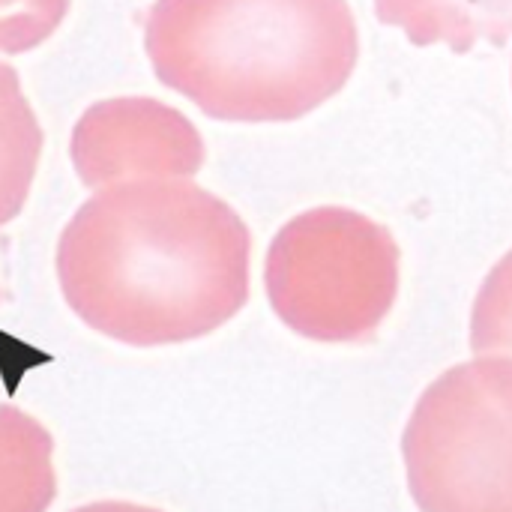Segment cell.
<instances>
[{
	"instance_id": "6da1fadb",
	"label": "cell",
	"mask_w": 512,
	"mask_h": 512,
	"mask_svg": "<svg viewBox=\"0 0 512 512\" xmlns=\"http://www.w3.org/2000/svg\"><path fill=\"white\" fill-rule=\"evenodd\" d=\"M249 228L183 177L108 183L60 234L57 279L96 333L135 348L201 339L249 300Z\"/></svg>"
},
{
	"instance_id": "7a4b0ae2",
	"label": "cell",
	"mask_w": 512,
	"mask_h": 512,
	"mask_svg": "<svg viewBox=\"0 0 512 512\" xmlns=\"http://www.w3.org/2000/svg\"><path fill=\"white\" fill-rule=\"evenodd\" d=\"M156 78L216 120L282 123L336 96L357 63L345 0H156Z\"/></svg>"
},
{
	"instance_id": "3957f363",
	"label": "cell",
	"mask_w": 512,
	"mask_h": 512,
	"mask_svg": "<svg viewBox=\"0 0 512 512\" xmlns=\"http://www.w3.org/2000/svg\"><path fill=\"white\" fill-rule=\"evenodd\" d=\"M420 512H512V357L447 369L402 435Z\"/></svg>"
},
{
	"instance_id": "277c9868",
	"label": "cell",
	"mask_w": 512,
	"mask_h": 512,
	"mask_svg": "<svg viewBox=\"0 0 512 512\" xmlns=\"http://www.w3.org/2000/svg\"><path fill=\"white\" fill-rule=\"evenodd\" d=\"M273 312L312 342L369 339L399 291V246L363 213L318 207L291 219L267 255Z\"/></svg>"
},
{
	"instance_id": "5b68a950",
	"label": "cell",
	"mask_w": 512,
	"mask_h": 512,
	"mask_svg": "<svg viewBox=\"0 0 512 512\" xmlns=\"http://www.w3.org/2000/svg\"><path fill=\"white\" fill-rule=\"evenodd\" d=\"M375 12L417 45L441 42L453 51L504 42L512 33V0H375Z\"/></svg>"
},
{
	"instance_id": "8992f818",
	"label": "cell",
	"mask_w": 512,
	"mask_h": 512,
	"mask_svg": "<svg viewBox=\"0 0 512 512\" xmlns=\"http://www.w3.org/2000/svg\"><path fill=\"white\" fill-rule=\"evenodd\" d=\"M54 441L30 414L0 405V512H45L57 495Z\"/></svg>"
},
{
	"instance_id": "52a82bcc",
	"label": "cell",
	"mask_w": 512,
	"mask_h": 512,
	"mask_svg": "<svg viewBox=\"0 0 512 512\" xmlns=\"http://www.w3.org/2000/svg\"><path fill=\"white\" fill-rule=\"evenodd\" d=\"M42 153L39 120L9 63H0V228L12 222L33 186Z\"/></svg>"
},
{
	"instance_id": "ba28073f",
	"label": "cell",
	"mask_w": 512,
	"mask_h": 512,
	"mask_svg": "<svg viewBox=\"0 0 512 512\" xmlns=\"http://www.w3.org/2000/svg\"><path fill=\"white\" fill-rule=\"evenodd\" d=\"M471 351H512V252L486 276L471 312Z\"/></svg>"
},
{
	"instance_id": "9c48e42d",
	"label": "cell",
	"mask_w": 512,
	"mask_h": 512,
	"mask_svg": "<svg viewBox=\"0 0 512 512\" xmlns=\"http://www.w3.org/2000/svg\"><path fill=\"white\" fill-rule=\"evenodd\" d=\"M72 512H162L153 507H141V504H126V501H99V504H87Z\"/></svg>"
}]
</instances>
